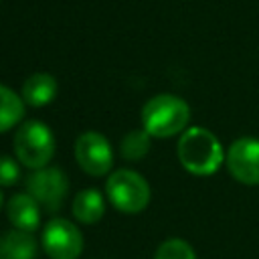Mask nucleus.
I'll list each match as a JSON object with an SVG mask.
<instances>
[{"label":"nucleus","instance_id":"15","mask_svg":"<svg viewBox=\"0 0 259 259\" xmlns=\"http://www.w3.org/2000/svg\"><path fill=\"white\" fill-rule=\"evenodd\" d=\"M154 259H196V255H194V249L184 239L174 237L160 243Z\"/></svg>","mask_w":259,"mask_h":259},{"label":"nucleus","instance_id":"4","mask_svg":"<svg viewBox=\"0 0 259 259\" xmlns=\"http://www.w3.org/2000/svg\"><path fill=\"white\" fill-rule=\"evenodd\" d=\"M105 192L109 202L119 212H125V214L142 212L150 202V184L142 174L127 168L115 170L107 178Z\"/></svg>","mask_w":259,"mask_h":259},{"label":"nucleus","instance_id":"3","mask_svg":"<svg viewBox=\"0 0 259 259\" xmlns=\"http://www.w3.org/2000/svg\"><path fill=\"white\" fill-rule=\"evenodd\" d=\"M14 154L16 160L26 168H45L55 154V138L51 127L36 119L24 121L14 134Z\"/></svg>","mask_w":259,"mask_h":259},{"label":"nucleus","instance_id":"7","mask_svg":"<svg viewBox=\"0 0 259 259\" xmlns=\"http://www.w3.org/2000/svg\"><path fill=\"white\" fill-rule=\"evenodd\" d=\"M67 188H69L67 176L59 168H53V166H49V168L45 166L26 178L28 194L40 206H45L49 210H57L61 206V202L67 194Z\"/></svg>","mask_w":259,"mask_h":259},{"label":"nucleus","instance_id":"9","mask_svg":"<svg viewBox=\"0 0 259 259\" xmlns=\"http://www.w3.org/2000/svg\"><path fill=\"white\" fill-rule=\"evenodd\" d=\"M40 204L28 194V192H20L14 194L8 204H6V214L8 221L12 223L14 229L20 231H28L32 233L38 225H40Z\"/></svg>","mask_w":259,"mask_h":259},{"label":"nucleus","instance_id":"11","mask_svg":"<svg viewBox=\"0 0 259 259\" xmlns=\"http://www.w3.org/2000/svg\"><path fill=\"white\" fill-rule=\"evenodd\" d=\"M57 95V81L49 73H34L22 85V99L32 107H42L51 103Z\"/></svg>","mask_w":259,"mask_h":259},{"label":"nucleus","instance_id":"2","mask_svg":"<svg viewBox=\"0 0 259 259\" xmlns=\"http://www.w3.org/2000/svg\"><path fill=\"white\" fill-rule=\"evenodd\" d=\"M188 119L190 107L178 95L160 93L142 107V125L154 138H170L184 132Z\"/></svg>","mask_w":259,"mask_h":259},{"label":"nucleus","instance_id":"8","mask_svg":"<svg viewBox=\"0 0 259 259\" xmlns=\"http://www.w3.org/2000/svg\"><path fill=\"white\" fill-rule=\"evenodd\" d=\"M227 168L237 182L249 186L259 184V140L257 138L235 140L227 152Z\"/></svg>","mask_w":259,"mask_h":259},{"label":"nucleus","instance_id":"14","mask_svg":"<svg viewBox=\"0 0 259 259\" xmlns=\"http://www.w3.org/2000/svg\"><path fill=\"white\" fill-rule=\"evenodd\" d=\"M150 150V134L146 130H134L121 140V156L125 160H140Z\"/></svg>","mask_w":259,"mask_h":259},{"label":"nucleus","instance_id":"17","mask_svg":"<svg viewBox=\"0 0 259 259\" xmlns=\"http://www.w3.org/2000/svg\"><path fill=\"white\" fill-rule=\"evenodd\" d=\"M0 208H2V192H0Z\"/></svg>","mask_w":259,"mask_h":259},{"label":"nucleus","instance_id":"13","mask_svg":"<svg viewBox=\"0 0 259 259\" xmlns=\"http://www.w3.org/2000/svg\"><path fill=\"white\" fill-rule=\"evenodd\" d=\"M24 115V99H20L12 89L0 85V132L14 127Z\"/></svg>","mask_w":259,"mask_h":259},{"label":"nucleus","instance_id":"5","mask_svg":"<svg viewBox=\"0 0 259 259\" xmlns=\"http://www.w3.org/2000/svg\"><path fill=\"white\" fill-rule=\"evenodd\" d=\"M42 249L51 259H77L83 251V235L71 221L51 219L42 229Z\"/></svg>","mask_w":259,"mask_h":259},{"label":"nucleus","instance_id":"12","mask_svg":"<svg viewBox=\"0 0 259 259\" xmlns=\"http://www.w3.org/2000/svg\"><path fill=\"white\" fill-rule=\"evenodd\" d=\"M103 212H105V200H103L101 192L95 188L81 190L73 198V214L77 221H81L85 225L97 223L103 217Z\"/></svg>","mask_w":259,"mask_h":259},{"label":"nucleus","instance_id":"10","mask_svg":"<svg viewBox=\"0 0 259 259\" xmlns=\"http://www.w3.org/2000/svg\"><path fill=\"white\" fill-rule=\"evenodd\" d=\"M36 241L28 231L12 229L0 237V259H34Z\"/></svg>","mask_w":259,"mask_h":259},{"label":"nucleus","instance_id":"16","mask_svg":"<svg viewBox=\"0 0 259 259\" xmlns=\"http://www.w3.org/2000/svg\"><path fill=\"white\" fill-rule=\"evenodd\" d=\"M20 178V168L14 158L0 156V186H12Z\"/></svg>","mask_w":259,"mask_h":259},{"label":"nucleus","instance_id":"6","mask_svg":"<svg viewBox=\"0 0 259 259\" xmlns=\"http://www.w3.org/2000/svg\"><path fill=\"white\" fill-rule=\"evenodd\" d=\"M75 160L83 172L103 176L111 170L113 154L109 142L97 132H85L75 142Z\"/></svg>","mask_w":259,"mask_h":259},{"label":"nucleus","instance_id":"1","mask_svg":"<svg viewBox=\"0 0 259 259\" xmlns=\"http://www.w3.org/2000/svg\"><path fill=\"white\" fill-rule=\"evenodd\" d=\"M178 160L180 164L196 176L214 174L223 164V146L219 138L206 127H188L178 140Z\"/></svg>","mask_w":259,"mask_h":259}]
</instances>
